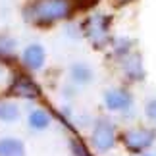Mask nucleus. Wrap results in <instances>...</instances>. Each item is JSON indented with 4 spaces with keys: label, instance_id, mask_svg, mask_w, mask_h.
<instances>
[{
    "label": "nucleus",
    "instance_id": "6e6552de",
    "mask_svg": "<svg viewBox=\"0 0 156 156\" xmlns=\"http://www.w3.org/2000/svg\"><path fill=\"white\" fill-rule=\"evenodd\" d=\"M123 69H125V73H127V77H131V79H143V75H145L141 56L139 54H133V52L123 60Z\"/></svg>",
    "mask_w": 156,
    "mask_h": 156
},
{
    "label": "nucleus",
    "instance_id": "ddd939ff",
    "mask_svg": "<svg viewBox=\"0 0 156 156\" xmlns=\"http://www.w3.org/2000/svg\"><path fill=\"white\" fill-rule=\"evenodd\" d=\"M133 52V41L127 37H118L114 41V54L118 58H127Z\"/></svg>",
    "mask_w": 156,
    "mask_h": 156
},
{
    "label": "nucleus",
    "instance_id": "4468645a",
    "mask_svg": "<svg viewBox=\"0 0 156 156\" xmlns=\"http://www.w3.org/2000/svg\"><path fill=\"white\" fill-rule=\"evenodd\" d=\"M145 112H147V118H148V119H152V122L156 123V98L148 100V104H147V108H145Z\"/></svg>",
    "mask_w": 156,
    "mask_h": 156
},
{
    "label": "nucleus",
    "instance_id": "0eeeda50",
    "mask_svg": "<svg viewBox=\"0 0 156 156\" xmlns=\"http://www.w3.org/2000/svg\"><path fill=\"white\" fill-rule=\"evenodd\" d=\"M44 60H46V54L41 44H29L23 50V64L29 69H41L44 66Z\"/></svg>",
    "mask_w": 156,
    "mask_h": 156
},
{
    "label": "nucleus",
    "instance_id": "20e7f679",
    "mask_svg": "<svg viewBox=\"0 0 156 156\" xmlns=\"http://www.w3.org/2000/svg\"><path fill=\"white\" fill-rule=\"evenodd\" d=\"M154 139H156V133L152 129H143V127L129 129L127 133L123 135V145L133 152H143L152 145Z\"/></svg>",
    "mask_w": 156,
    "mask_h": 156
},
{
    "label": "nucleus",
    "instance_id": "2eb2a0df",
    "mask_svg": "<svg viewBox=\"0 0 156 156\" xmlns=\"http://www.w3.org/2000/svg\"><path fill=\"white\" fill-rule=\"evenodd\" d=\"M71 148H73V152H75V156H91L85 148H83L77 141H71Z\"/></svg>",
    "mask_w": 156,
    "mask_h": 156
},
{
    "label": "nucleus",
    "instance_id": "f257e3e1",
    "mask_svg": "<svg viewBox=\"0 0 156 156\" xmlns=\"http://www.w3.org/2000/svg\"><path fill=\"white\" fill-rule=\"evenodd\" d=\"M73 8V0H33L23 10V20L35 25H48L69 17Z\"/></svg>",
    "mask_w": 156,
    "mask_h": 156
},
{
    "label": "nucleus",
    "instance_id": "f8f14e48",
    "mask_svg": "<svg viewBox=\"0 0 156 156\" xmlns=\"http://www.w3.org/2000/svg\"><path fill=\"white\" fill-rule=\"evenodd\" d=\"M20 118V108L14 102H0V122L12 123Z\"/></svg>",
    "mask_w": 156,
    "mask_h": 156
},
{
    "label": "nucleus",
    "instance_id": "f03ea898",
    "mask_svg": "<svg viewBox=\"0 0 156 156\" xmlns=\"http://www.w3.org/2000/svg\"><path fill=\"white\" fill-rule=\"evenodd\" d=\"M83 35L87 41L97 48H104V46L112 41L110 33V20L104 14H93L83 21Z\"/></svg>",
    "mask_w": 156,
    "mask_h": 156
},
{
    "label": "nucleus",
    "instance_id": "1a4fd4ad",
    "mask_svg": "<svg viewBox=\"0 0 156 156\" xmlns=\"http://www.w3.org/2000/svg\"><path fill=\"white\" fill-rule=\"evenodd\" d=\"M0 156H25V147L20 139L14 137L0 139Z\"/></svg>",
    "mask_w": 156,
    "mask_h": 156
},
{
    "label": "nucleus",
    "instance_id": "423d86ee",
    "mask_svg": "<svg viewBox=\"0 0 156 156\" xmlns=\"http://www.w3.org/2000/svg\"><path fill=\"white\" fill-rule=\"evenodd\" d=\"M10 93L14 94V97H20V98H27V100H35L39 97V89L37 85L29 79L25 75H17L14 83H12L10 87Z\"/></svg>",
    "mask_w": 156,
    "mask_h": 156
},
{
    "label": "nucleus",
    "instance_id": "9b49d317",
    "mask_svg": "<svg viewBox=\"0 0 156 156\" xmlns=\"http://www.w3.org/2000/svg\"><path fill=\"white\" fill-rule=\"evenodd\" d=\"M29 125H31L33 129H37V131L46 129L50 125V116L44 110H33L29 114Z\"/></svg>",
    "mask_w": 156,
    "mask_h": 156
},
{
    "label": "nucleus",
    "instance_id": "9d476101",
    "mask_svg": "<svg viewBox=\"0 0 156 156\" xmlns=\"http://www.w3.org/2000/svg\"><path fill=\"white\" fill-rule=\"evenodd\" d=\"M69 75L77 85H87L93 79V69L87 64H73L69 68Z\"/></svg>",
    "mask_w": 156,
    "mask_h": 156
},
{
    "label": "nucleus",
    "instance_id": "39448f33",
    "mask_svg": "<svg viewBox=\"0 0 156 156\" xmlns=\"http://www.w3.org/2000/svg\"><path fill=\"white\" fill-rule=\"evenodd\" d=\"M104 104L112 112H125L131 106V94L123 89H110L104 94Z\"/></svg>",
    "mask_w": 156,
    "mask_h": 156
},
{
    "label": "nucleus",
    "instance_id": "7ed1b4c3",
    "mask_svg": "<svg viewBox=\"0 0 156 156\" xmlns=\"http://www.w3.org/2000/svg\"><path fill=\"white\" fill-rule=\"evenodd\" d=\"M91 141H93V147L97 151H102V152L110 151L116 145V129H114V125L108 119H98L94 129H93Z\"/></svg>",
    "mask_w": 156,
    "mask_h": 156
},
{
    "label": "nucleus",
    "instance_id": "dca6fc26",
    "mask_svg": "<svg viewBox=\"0 0 156 156\" xmlns=\"http://www.w3.org/2000/svg\"><path fill=\"white\" fill-rule=\"evenodd\" d=\"M116 2H118L119 6H123V4H129V2H133V0H116Z\"/></svg>",
    "mask_w": 156,
    "mask_h": 156
}]
</instances>
